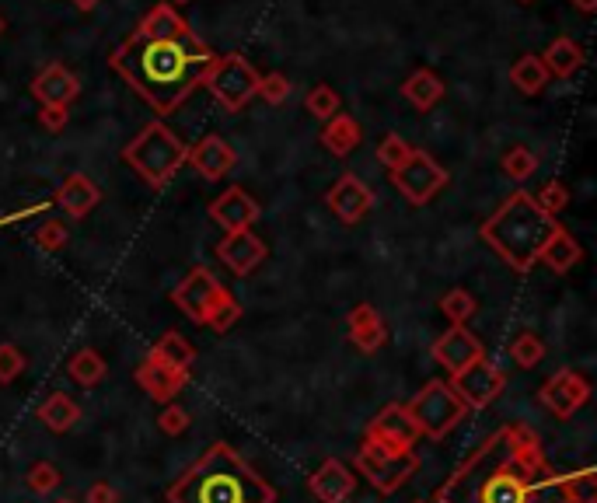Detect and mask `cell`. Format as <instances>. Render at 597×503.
I'll use <instances>...</instances> for the list:
<instances>
[{
    "mask_svg": "<svg viewBox=\"0 0 597 503\" xmlns=\"http://www.w3.org/2000/svg\"><path fill=\"white\" fill-rule=\"evenodd\" d=\"M433 503H570V476L552 469L535 430L507 423L451 472Z\"/></svg>",
    "mask_w": 597,
    "mask_h": 503,
    "instance_id": "obj_1",
    "label": "cell"
},
{
    "mask_svg": "<svg viewBox=\"0 0 597 503\" xmlns=\"http://www.w3.org/2000/svg\"><path fill=\"white\" fill-rule=\"evenodd\" d=\"M213 53L193 35L182 39H133L116 56V70H123L133 88L158 112H172L193 91L203 70H210Z\"/></svg>",
    "mask_w": 597,
    "mask_h": 503,
    "instance_id": "obj_2",
    "label": "cell"
},
{
    "mask_svg": "<svg viewBox=\"0 0 597 503\" xmlns=\"http://www.w3.org/2000/svg\"><path fill=\"white\" fill-rule=\"evenodd\" d=\"M168 503H276V490L234 448L213 444L168 490Z\"/></svg>",
    "mask_w": 597,
    "mask_h": 503,
    "instance_id": "obj_3",
    "label": "cell"
},
{
    "mask_svg": "<svg viewBox=\"0 0 597 503\" xmlns=\"http://www.w3.org/2000/svg\"><path fill=\"white\" fill-rule=\"evenodd\" d=\"M556 228H559L556 217L545 214L535 203V196L521 189V193L507 196V200L496 207V214L482 224V242L500 255L510 269L528 273Z\"/></svg>",
    "mask_w": 597,
    "mask_h": 503,
    "instance_id": "obj_4",
    "label": "cell"
},
{
    "mask_svg": "<svg viewBox=\"0 0 597 503\" xmlns=\"http://www.w3.org/2000/svg\"><path fill=\"white\" fill-rule=\"evenodd\" d=\"M126 165L147 182V186L161 189L172 182V175L186 165V144L168 130L165 123H151L140 130L137 140H130L123 151Z\"/></svg>",
    "mask_w": 597,
    "mask_h": 503,
    "instance_id": "obj_5",
    "label": "cell"
},
{
    "mask_svg": "<svg viewBox=\"0 0 597 503\" xmlns=\"http://www.w3.org/2000/svg\"><path fill=\"white\" fill-rule=\"evenodd\" d=\"M405 409H409L419 437H430V441L447 437L468 416V406L458 399V392L447 381H426Z\"/></svg>",
    "mask_w": 597,
    "mask_h": 503,
    "instance_id": "obj_6",
    "label": "cell"
},
{
    "mask_svg": "<svg viewBox=\"0 0 597 503\" xmlns=\"http://www.w3.org/2000/svg\"><path fill=\"white\" fill-rule=\"evenodd\" d=\"M203 84L220 98V105L231 112L245 109L255 95H259V74L248 67V60L241 56H220L210 63V70L203 74Z\"/></svg>",
    "mask_w": 597,
    "mask_h": 503,
    "instance_id": "obj_7",
    "label": "cell"
},
{
    "mask_svg": "<svg viewBox=\"0 0 597 503\" xmlns=\"http://www.w3.org/2000/svg\"><path fill=\"white\" fill-rule=\"evenodd\" d=\"M419 458L416 455H392L381 444L364 441L357 451V472L374 486L378 493H395L416 476Z\"/></svg>",
    "mask_w": 597,
    "mask_h": 503,
    "instance_id": "obj_8",
    "label": "cell"
},
{
    "mask_svg": "<svg viewBox=\"0 0 597 503\" xmlns=\"http://www.w3.org/2000/svg\"><path fill=\"white\" fill-rule=\"evenodd\" d=\"M392 182L405 200L416 203V207H423V203H430L433 196L447 186V172L426 151H412L409 158H405L402 165L392 172Z\"/></svg>",
    "mask_w": 597,
    "mask_h": 503,
    "instance_id": "obj_9",
    "label": "cell"
},
{
    "mask_svg": "<svg viewBox=\"0 0 597 503\" xmlns=\"http://www.w3.org/2000/svg\"><path fill=\"white\" fill-rule=\"evenodd\" d=\"M447 385L458 392V399L465 402L468 409H486L496 402V395L503 392V385H507V378H503V371L493 364L489 357H479L475 364H468L465 371L451 374V381Z\"/></svg>",
    "mask_w": 597,
    "mask_h": 503,
    "instance_id": "obj_10",
    "label": "cell"
},
{
    "mask_svg": "<svg viewBox=\"0 0 597 503\" xmlns=\"http://www.w3.org/2000/svg\"><path fill=\"white\" fill-rule=\"evenodd\" d=\"M367 441L381 444V448L392 451V455H412V448H416L419 441V430L402 402H388V406L367 423Z\"/></svg>",
    "mask_w": 597,
    "mask_h": 503,
    "instance_id": "obj_11",
    "label": "cell"
},
{
    "mask_svg": "<svg viewBox=\"0 0 597 503\" xmlns=\"http://www.w3.org/2000/svg\"><path fill=\"white\" fill-rule=\"evenodd\" d=\"M227 297V290L220 287V280L210 273L206 266H196L193 273L186 276V280L175 287L172 301L179 304L182 311H186L189 318H193L196 325H206V318H210V311L217 308L220 301Z\"/></svg>",
    "mask_w": 597,
    "mask_h": 503,
    "instance_id": "obj_12",
    "label": "cell"
},
{
    "mask_svg": "<svg viewBox=\"0 0 597 503\" xmlns=\"http://www.w3.org/2000/svg\"><path fill=\"white\" fill-rule=\"evenodd\" d=\"M591 399V385L580 378L577 371H556L538 392V402L549 409L556 420H570L580 406H587Z\"/></svg>",
    "mask_w": 597,
    "mask_h": 503,
    "instance_id": "obj_13",
    "label": "cell"
},
{
    "mask_svg": "<svg viewBox=\"0 0 597 503\" xmlns=\"http://www.w3.org/2000/svg\"><path fill=\"white\" fill-rule=\"evenodd\" d=\"M479 357H486V346H482L465 325H451V329L433 343V360H437L440 367H447L451 374L465 371V367L475 364Z\"/></svg>",
    "mask_w": 597,
    "mask_h": 503,
    "instance_id": "obj_14",
    "label": "cell"
},
{
    "mask_svg": "<svg viewBox=\"0 0 597 503\" xmlns=\"http://www.w3.org/2000/svg\"><path fill=\"white\" fill-rule=\"evenodd\" d=\"M325 203H329V210L343 224H357L360 217L374 207V193L357 179V175H343V179L325 193Z\"/></svg>",
    "mask_w": 597,
    "mask_h": 503,
    "instance_id": "obj_15",
    "label": "cell"
},
{
    "mask_svg": "<svg viewBox=\"0 0 597 503\" xmlns=\"http://www.w3.org/2000/svg\"><path fill=\"white\" fill-rule=\"evenodd\" d=\"M217 259L231 269L234 276H248L262 259H266V242L252 231H227L224 242L217 245Z\"/></svg>",
    "mask_w": 597,
    "mask_h": 503,
    "instance_id": "obj_16",
    "label": "cell"
},
{
    "mask_svg": "<svg viewBox=\"0 0 597 503\" xmlns=\"http://www.w3.org/2000/svg\"><path fill=\"white\" fill-rule=\"evenodd\" d=\"M259 214H262L259 203H255L252 196L238 186L227 189V193H220L210 207L213 224H220L224 231H248L255 221H259Z\"/></svg>",
    "mask_w": 597,
    "mask_h": 503,
    "instance_id": "obj_17",
    "label": "cell"
},
{
    "mask_svg": "<svg viewBox=\"0 0 597 503\" xmlns=\"http://www.w3.org/2000/svg\"><path fill=\"white\" fill-rule=\"evenodd\" d=\"M308 490L315 493L318 503H346L353 497V490H357V476L339 458H325L315 476L308 479Z\"/></svg>",
    "mask_w": 597,
    "mask_h": 503,
    "instance_id": "obj_18",
    "label": "cell"
},
{
    "mask_svg": "<svg viewBox=\"0 0 597 503\" xmlns=\"http://www.w3.org/2000/svg\"><path fill=\"white\" fill-rule=\"evenodd\" d=\"M186 161L196 168L199 175H203L206 182H217V179H224V175L231 172L234 165H238V154L227 147V140L206 137V140H199L196 147H189Z\"/></svg>",
    "mask_w": 597,
    "mask_h": 503,
    "instance_id": "obj_19",
    "label": "cell"
},
{
    "mask_svg": "<svg viewBox=\"0 0 597 503\" xmlns=\"http://www.w3.org/2000/svg\"><path fill=\"white\" fill-rule=\"evenodd\" d=\"M186 381H189V371H175V367H165L151 357L137 367V385L144 388L154 402H165V406L186 388Z\"/></svg>",
    "mask_w": 597,
    "mask_h": 503,
    "instance_id": "obj_20",
    "label": "cell"
},
{
    "mask_svg": "<svg viewBox=\"0 0 597 503\" xmlns=\"http://www.w3.org/2000/svg\"><path fill=\"white\" fill-rule=\"evenodd\" d=\"M32 95L39 98L42 105H63V109H67V105L81 95V84H77V77L70 74L67 67L53 63V67H46L32 81Z\"/></svg>",
    "mask_w": 597,
    "mask_h": 503,
    "instance_id": "obj_21",
    "label": "cell"
},
{
    "mask_svg": "<svg viewBox=\"0 0 597 503\" xmlns=\"http://www.w3.org/2000/svg\"><path fill=\"white\" fill-rule=\"evenodd\" d=\"M346 329H350V339L357 350L364 353H374L385 346L388 339V329L385 322H381V315L371 308V304H357V308L350 311V318H346Z\"/></svg>",
    "mask_w": 597,
    "mask_h": 503,
    "instance_id": "obj_22",
    "label": "cell"
},
{
    "mask_svg": "<svg viewBox=\"0 0 597 503\" xmlns=\"http://www.w3.org/2000/svg\"><path fill=\"white\" fill-rule=\"evenodd\" d=\"M98 200H102V193H98V186L88 179V175H70V179L60 186V193H56V203L67 210V217L91 214V210L98 207Z\"/></svg>",
    "mask_w": 597,
    "mask_h": 503,
    "instance_id": "obj_23",
    "label": "cell"
},
{
    "mask_svg": "<svg viewBox=\"0 0 597 503\" xmlns=\"http://www.w3.org/2000/svg\"><path fill=\"white\" fill-rule=\"evenodd\" d=\"M538 259L545 262L549 269H556V273H570L573 266H577L580 259H584V249H580V242L570 235L566 228H556L552 231V238L545 242V249Z\"/></svg>",
    "mask_w": 597,
    "mask_h": 503,
    "instance_id": "obj_24",
    "label": "cell"
},
{
    "mask_svg": "<svg viewBox=\"0 0 597 503\" xmlns=\"http://www.w3.org/2000/svg\"><path fill=\"white\" fill-rule=\"evenodd\" d=\"M182 35H189V25L179 18V11H175L172 4H158L151 14L144 18V25H140L137 39H182Z\"/></svg>",
    "mask_w": 597,
    "mask_h": 503,
    "instance_id": "obj_25",
    "label": "cell"
},
{
    "mask_svg": "<svg viewBox=\"0 0 597 503\" xmlns=\"http://www.w3.org/2000/svg\"><path fill=\"white\" fill-rule=\"evenodd\" d=\"M147 357L158 360V364H165V367H175V371H189L193 360H196V350L182 332H165V336L151 346Z\"/></svg>",
    "mask_w": 597,
    "mask_h": 503,
    "instance_id": "obj_26",
    "label": "cell"
},
{
    "mask_svg": "<svg viewBox=\"0 0 597 503\" xmlns=\"http://www.w3.org/2000/svg\"><path fill=\"white\" fill-rule=\"evenodd\" d=\"M39 420L46 423L53 434H67V430H74L77 420H81V409H77V402L70 399L67 392H53L39 406Z\"/></svg>",
    "mask_w": 597,
    "mask_h": 503,
    "instance_id": "obj_27",
    "label": "cell"
},
{
    "mask_svg": "<svg viewBox=\"0 0 597 503\" xmlns=\"http://www.w3.org/2000/svg\"><path fill=\"white\" fill-rule=\"evenodd\" d=\"M402 95L405 102H412L419 112H430L433 105L444 98V84H440V77L433 74V70H416V74L402 84Z\"/></svg>",
    "mask_w": 597,
    "mask_h": 503,
    "instance_id": "obj_28",
    "label": "cell"
},
{
    "mask_svg": "<svg viewBox=\"0 0 597 503\" xmlns=\"http://www.w3.org/2000/svg\"><path fill=\"white\" fill-rule=\"evenodd\" d=\"M322 144L329 147L332 154H339V158L353 154L360 147V126H357V119L343 116V112H336V116L329 119V126H325Z\"/></svg>",
    "mask_w": 597,
    "mask_h": 503,
    "instance_id": "obj_29",
    "label": "cell"
},
{
    "mask_svg": "<svg viewBox=\"0 0 597 503\" xmlns=\"http://www.w3.org/2000/svg\"><path fill=\"white\" fill-rule=\"evenodd\" d=\"M542 63H545V70H549V74L570 77L573 70H580V63H584V49H580L573 39H556L549 49H545Z\"/></svg>",
    "mask_w": 597,
    "mask_h": 503,
    "instance_id": "obj_30",
    "label": "cell"
},
{
    "mask_svg": "<svg viewBox=\"0 0 597 503\" xmlns=\"http://www.w3.org/2000/svg\"><path fill=\"white\" fill-rule=\"evenodd\" d=\"M510 81H514L524 95H538V91L549 84V70H545L542 56H521V60L510 67Z\"/></svg>",
    "mask_w": 597,
    "mask_h": 503,
    "instance_id": "obj_31",
    "label": "cell"
},
{
    "mask_svg": "<svg viewBox=\"0 0 597 503\" xmlns=\"http://www.w3.org/2000/svg\"><path fill=\"white\" fill-rule=\"evenodd\" d=\"M67 371H70V378H74L77 385L91 388V385H98V381H105L109 367H105L102 353H95V350H77L74 357H70Z\"/></svg>",
    "mask_w": 597,
    "mask_h": 503,
    "instance_id": "obj_32",
    "label": "cell"
},
{
    "mask_svg": "<svg viewBox=\"0 0 597 503\" xmlns=\"http://www.w3.org/2000/svg\"><path fill=\"white\" fill-rule=\"evenodd\" d=\"M510 360H514L517 367H524V371H531V367H538L545 360V343L538 332H521V336L510 343Z\"/></svg>",
    "mask_w": 597,
    "mask_h": 503,
    "instance_id": "obj_33",
    "label": "cell"
},
{
    "mask_svg": "<svg viewBox=\"0 0 597 503\" xmlns=\"http://www.w3.org/2000/svg\"><path fill=\"white\" fill-rule=\"evenodd\" d=\"M475 297L468 294V290H461V287H454V290H447L444 297H440V311H444L447 318H451V325H465L468 318L475 315Z\"/></svg>",
    "mask_w": 597,
    "mask_h": 503,
    "instance_id": "obj_34",
    "label": "cell"
},
{
    "mask_svg": "<svg viewBox=\"0 0 597 503\" xmlns=\"http://www.w3.org/2000/svg\"><path fill=\"white\" fill-rule=\"evenodd\" d=\"M25 483H28V490H32V493H39V497H49L53 490H60L63 476H60V469H56L53 462H35L32 469H28Z\"/></svg>",
    "mask_w": 597,
    "mask_h": 503,
    "instance_id": "obj_35",
    "label": "cell"
},
{
    "mask_svg": "<svg viewBox=\"0 0 597 503\" xmlns=\"http://www.w3.org/2000/svg\"><path fill=\"white\" fill-rule=\"evenodd\" d=\"M304 105H308V112L315 119H332L339 112V95H336V88H329V84H318V88L308 91Z\"/></svg>",
    "mask_w": 597,
    "mask_h": 503,
    "instance_id": "obj_36",
    "label": "cell"
},
{
    "mask_svg": "<svg viewBox=\"0 0 597 503\" xmlns=\"http://www.w3.org/2000/svg\"><path fill=\"white\" fill-rule=\"evenodd\" d=\"M535 168H538V161L528 147H514V151L503 158V172H507V179H514V182H528L531 175H535Z\"/></svg>",
    "mask_w": 597,
    "mask_h": 503,
    "instance_id": "obj_37",
    "label": "cell"
},
{
    "mask_svg": "<svg viewBox=\"0 0 597 503\" xmlns=\"http://www.w3.org/2000/svg\"><path fill=\"white\" fill-rule=\"evenodd\" d=\"M28 360L25 353L18 350L14 343H0V385H11V381H18L21 374H25Z\"/></svg>",
    "mask_w": 597,
    "mask_h": 503,
    "instance_id": "obj_38",
    "label": "cell"
},
{
    "mask_svg": "<svg viewBox=\"0 0 597 503\" xmlns=\"http://www.w3.org/2000/svg\"><path fill=\"white\" fill-rule=\"evenodd\" d=\"M67 238H70V231L63 221H46V224H39V231H35V245H39L42 252H60L63 245H67Z\"/></svg>",
    "mask_w": 597,
    "mask_h": 503,
    "instance_id": "obj_39",
    "label": "cell"
},
{
    "mask_svg": "<svg viewBox=\"0 0 597 503\" xmlns=\"http://www.w3.org/2000/svg\"><path fill=\"white\" fill-rule=\"evenodd\" d=\"M409 154H412V147L405 144V140L398 137V133H388V137L381 140V147H378V161L388 168V172H395V168L402 165V161L409 158Z\"/></svg>",
    "mask_w": 597,
    "mask_h": 503,
    "instance_id": "obj_40",
    "label": "cell"
},
{
    "mask_svg": "<svg viewBox=\"0 0 597 503\" xmlns=\"http://www.w3.org/2000/svg\"><path fill=\"white\" fill-rule=\"evenodd\" d=\"M238 318H241V304L234 301L231 294H227L224 301H220L217 308L210 311V318H206V325H210L213 332H227L234 322H238Z\"/></svg>",
    "mask_w": 597,
    "mask_h": 503,
    "instance_id": "obj_41",
    "label": "cell"
},
{
    "mask_svg": "<svg viewBox=\"0 0 597 503\" xmlns=\"http://www.w3.org/2000/svg\"><path fill=\"white\" fill-rule=\"evenodd\" d=\"M570 503H597L594 469L570 472Z\"/></svg>",
    "mask_w": 597,
    "mask_h": 503,
    "instance_id": "obj_42",
    "label": "cell"
},
{
    "mask_svg": "<svg viewBox=\"0 0 597 503\" xmlns=\"http://www.w3.org/2000/svg\"><path fill=\"white\" fill-rule=\"evenodd\" d=\"M535 203H538V207H542L549 217H556L559 210H563L566 203H570V193H566L563 182H549V186H542V193L535 196Z\"/></svg>",
    "mask_w": 597,
    "mask_h": 503,
    "instance_id": "obj_43",
    "label": "cell"
},
{
    "mask_svg": "<svg viewBox=\"0 0 597 503\" xmlns=\"http://www.w3.org/2000/svg\"><path fill=\"white\" fill-rule=\"evenodd\" d=\"M158 427L165 430L168 437L186 434V430H189V413L182 406H175V402H168V406L161 409V416H158Z\"/></svg>",
    "mask_w": 597,
    "mask_h": 503,
    "instance_id": "obj_44",
    "label": "cell"
},
{
    "mask_svg": "<svg viewBox=\"0 0 597 503\" xmlns=\"http://www.w3.org/2000/svg\"><path fill=\"white\" fill-rule=\"evenodd\" d=\"M259 95L266 98L269 105H280L290 98V81L283 74H269V77H259Z\"/></svg>",
    "mask_w": 597,
    "mask_h": 503,
    "instance_id": "obj_45",
    "label": "cell"
},
{
    "mask_svg": "<svg viewBox=\"0 0 597 503\" xmlns=\"http://www.w3.org/2000/svg\"><path fill=\"white\" fill-rule=\"evenodd\" d=\"M39 119L46 130H63V126H67V109H63V105H42Z\"/></svg>",
    "mask_w": 597,
    "mask_h": 503,
    "instance_id": "obj_46",
    "label": "cell"
},
{
    "mask_svg": "<svg viewBox=\"0 0 597 503\" xmlns=\"http://www.w3.org/2000/svg\"><path fill=\"white\" fill-rule=\"evenodd\" d=\"M84 503H119V493H116V486H109V483H95L88 490V497H84Z\"/></svg>",
    "mask_w": 597,
    "mask_h": 503,
    "instance_id": "obj_47",
    "label": "cell"
},
{
    "mask_svg": "<svg viewBox=\"0 0 597 503\" xmlns=\"http://www.w3.org/2000/svg\"><path fill=\"white\" fill-rule=\"evenodd\" d=\"M573 4H577L580 11H594V7H597V0H573Z\"/></svg>",
    "mask_w": 597,
    "mask_h": 503,
    "instance_id": "obj_48",
    "label": "cell"
},
{
    "mask_svg": "<svg viewBox=\"0 0 597 503\" xmlns=\"http://www.w3.org/2000/svg\"><path fill=\"white\" fill-rule=\"evenodd\" d=\"M0 32H4V18H0Z\"/></svg>",
    "mask_w": 597,
    "mask_h": 503,
    "instance_id": "obj_49",
    "label": "cell"
},
{
    "mask_svg": "<svg viewBox=\"0 0 597 503\" xmlns=\"http://www.w3.org/2000/svg\"><path fill=\"white\" fill-rule=\"evenodd\" d=\"M56 503H74V500H56Z\"/></svg>",
    "mask_w": 597,
    "mask_h": 503,
    "instance_id": "obj_50",
    "label": "cell"
},
{
    "mask_svg": "<svg viewBox=\"0 0 597 503\" xmlns=\"http://www.w3.org/2000/svg\"><path fill=\"white\" fill-rule=\"evenodd\" d=\"M179 4H189V0H179Z\"/></svg>",
    "mask_w": 597,
    "mask_h": 503,
    "instance_id": "obj_51",
    "label": "cell"
},
{
    "mask_svg": "<svg viewBox=\"0 0 597 503\" xmlns=\"http://www.w3.org/2000/svg\"><path fill=\"white\" fill-rule=\"evenodd\" d=\"M416 503H426V500H416Z\"/></svg>",
    "mask_w": 597,
    "mask_h": 503,
    "instance_id": "obj_52",
    "label": "cell"
},
{
    "mask_svg": "<svg viewBox=\"0 0 597 503\" xmlns=\"http://www.w3.org/2000/svg\"><path fill=\"white\" fill-rule=\"evenodd\" d=\"M524 4H528V0H524Z\"/></svg>",
    "mask_w": 597,
    "mask_h": 503,
    "instance_id": "obj_53",
    "label": "cell"
}]
</instances>
